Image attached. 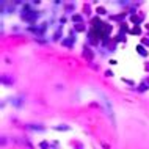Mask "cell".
I'll return each mask as SVG.
<instances>
[{
	"mask_svg": "<svg viewBox=\"0 0 149 149\" xmlns=\"http://www.w3.org/2000/svg\"><path fill=\"white\" fill-rule=\"evenodd\" d=\"M22 19H24V21H27V22H33L35 21V19L36 17H38V14H36V13H33V10H30V8H24V10H22Z\"/></svg>",
	"mask_w": 149,
	"mask_h": 149,
	"instance_id": "cell-1",
	"label": "cell"
},
{
	"mask_svg": "<svg viewBox=\"0 0 149 149\" xmlns=\"http://www.w3.org/2000/svg\"><path fill=\"white\" fill-rule=\"evenodd\" d=\"M29 129H31V130H44L42 126H35V124H30Z\"/></svg>",
	"mask_w": 149,
	"mask_h": 149,
	"instance_id": "cell-2",
	"label": "cell"
},
{
	"mask_svg": "<svg viewBox=\"0 0 149 149\" xmlns=\"http://www.w3.org/2000/svg\"><path fill=\"white\" fill-rule=\"evenodd\" d=\"M55 129H57V130H58V129H60V130H66V129H69V127H68V126H57V127H55Z\"/></svg>",
	"mask_w": 149,
	"mask_h": 149,
	"instance_id": "cell-3",
	"label": "cell"
},
{
	"mask_svg": "<svg viewBox=\"0 0 149 149\" xmlns=\"http://www.w3.org/2000/svg\"><path fill=\"white\" fill-rule=\"evenodd\" d=\"M47 146H49V144H47V143H41V148H42V149H49Z\"/></svg>",
	"mask_w": 149,
	"mask_h": 149,
	"instance_id": "cell-4",
	"label": "cell"
}]
</instances>
